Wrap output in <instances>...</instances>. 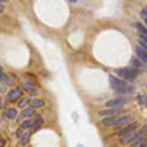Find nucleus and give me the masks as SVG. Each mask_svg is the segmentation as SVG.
<instances>
[{"label":"nucleus","instance_id":"bb28decb","mask_svg":"<svg viewBox=\"0 0 147 147\" xmlns=\"http://www.w3.org/2000/svg\"><path fill=\"white\" fill-rule=\"evenodd\" d=\"M5 11V6H3V3H0V14H2Z\"/></svg>","mask_w":147,"mask_h":147},{"label":"nucleus","instance_id":"20e7f679","mask_svg":"<svg viewBox=\"0 0 147 147\" xmlns=\"http://www.w3.org/2000/svg\"><path fill=\"white\" fill-rule=\"evenodd\" d=\"M138 127H140V123H136V121H133V123H127V124H124V126H121V127L118 129L117 135H119V136L129 135V133H132V132L138 130Z\"/></svg>","mask_w":147,"mask_h":147},{"label":"nucleus","instance_id":"aec40b11","mask_svg":"<svg viewBox=\"0 0 147 147\" xmlns=\"http://www.w3.org/2000/svg\"><path fill=\"white\" fill-rule=\"evenodd\" d=\"M132 147H146V142H144V140H140L136 142H132Z\"/></svg>","mask_w":147,"mask_h":147},{"label":"nucleus","instance_id":"4468645a","mask_svg":"<svg viewBox=\"0 0 147 147\" xmlns=\"http://www.w3.org/2000/svg\"><path fill=\"white\" fill-rule=\"evenodd\" d=\"M29 104H31V107H43L45 106V101L43 100H40V98H32L29 100Z\"/></svg>","mask_w":147,"mask_h":147},{"label":"nucleus","instance_id":"393cba45","mask_svg":"<svg viewBox=\"0 0 147 147\" xmlns=\"http://www.w3.org/2000/svg\"><path fill=\"white\" fill-rule=\"evenodd\" d=\"M141 18H142V20H146V18H147V14H146V9H142V11H141Z\"/></svg>","mask_w":147,"mask_h":147},{"label":"nucleus","instance_id":"c756f323","mask_svg":"<svg viewBox=\"0 0 147 147\" xmlns=\"http://www.w3.org/2000/svg\"><path fill=\"white\" fill-rule=\"evenodd\" d=\"M69 2H74V3H75V2H77V0H69Z\"/></svg>","mask_w":147,"mask_h":147},{"label":"nucleus","instance_id":"f257e3e1","mask_svg":"<svg viewBox=\"0 0 147 147\" xmlns=\"http://www.w3.org/2000/svg\"><path fill=\"white\" fill-rule=\"evenodd\" d=\"M132 119H133V117H132V115H127V113H124V115H113V117L103 118L101 124H103L104 127H117V129H119L121 126H124V124L132 123Z\"/></svg>","mask_w":147,"mask_h":147},{"label":"nucleus","instance_id":"9b49d317","mask_svg":"<svg viewBox=\"0 0 147 147\" xmlns=\"http://www.w3.org/2000/svg\"><path fill=\"white\" fill-rule=\"evenodd\" d=\"M109 83H110V86H112L113 89H117V87L123 86V84H126V83H124V81H121V80H119V78L113 77V75H109Z\"/></svg>","mask_w":147,"mask_h":147},{"label":"nucleus","instance_id":"a211bd4d","mask_svg":"<svg viewBox=\"0 0 147 147\" xmlns=\"http://www.w3.org/2000/svg\"><path fill=\"white\" fill-rule=\"evenodd\" d=\"M144 64H146V63H142L141 60H138V58H132V66H135V69H141V67H144Z\"/></svg>","mask_w":147,"mask_h":147},{"label":"nucleus","instance_id":"f8f14e48","mask_svg":"<svg viewBox=\"0 0 147 147\" xmlns=\"http://www.w3.org/2000/svg\"><path fill=\"white\" fill-rule=\"evenodd\" d=\"M136 55L140 57V60L142 63H146L147 61V51L146 49H142L141 46H136Z\"/></svg>","mask_w":147,"mask_h":147},{"label":"nucleus","instance_id":"9d476101","mask_svg":"<svg viewBox=\"0 0 147 147\" xmlns=\"http://www.w3.org/2000/svg\"><path fill=\"white\" fill-rule=\"evenodd\" d=\"M0 83H3L5 86H14V78L8 77L2 67H0Z\"/></svg>","mask_w":147,"mask_h":147},{"label":"nucleus","instance_id":"ddd939ff","mask_svg":"<svg viewBox=\"0 0 147 147\" xmlns=\"http://www.w3.org/2000/svg\"><path fill=\"white\" fill-rule=\"evenodd\" d=\"M43 123H45V119L41 118V117H35V119L32 121L31 129H32V130H37V129H40L41 126H43Z\"/></svg>","mask_w":147,"mask_h":147},{"label":"nucleus","instance_id":"cd10ccee","mask_svg":"<svg viewBox=\"0 0 147 147\" xmlns=\"http://www.w3.org/2000/svg\"><path fill=\"white\" fill-rule=\"evenodd\" d=\"M3 106V100H2V96H0V107Z\"/></svg>","mask_w":147,"mask_h":147},{"label":"nucleus","instance_id":"1a4fd4ad","mask_svg":"<svg viewBox=\"0 0 147 147\" xmlns=\"http://www.w3.org/2000/svg\"><path fill=\"white\" fill-rule=\"evenodd\" d=\"M22 98V89L20 87H14V89H11L8 92V100L9 101H17Z\"/></svg>","mask_w":147,"mask_h":147},{"label":"nucleus","instance_id":"6e6552de","mask_svg":"<svg viewBox=\"0 0 147 147\" xmlns=\"http://www.w3.org/2000/svg\"><path fill=\"white\" fill-rule=\"evenodd\" d=\"M22 86H23V89H25L29 95H37V94H38V89H37V86L32 81H23Z\"/></svg>","mask_w":147,"mask_h":147},{"label":"nucleus","instance_id":"5701e85b","mask_svg":"<svg viewBox=\"0 0 147 147\" xmlns=\"http://www.w3.org/2000/svg\"><path fill=\"white\" fill-rule=\"evenodd\" d=\"M29 103V100L28 98H23V100H20V107H26V104Z\"/></svg>","mask_w":147,"mask_h":147},{"label":"nucleus","instance_id":"4be33fe9","mask_svg":"<svg viewBox=\"0 0 147 147\" xmlns=\"http://www.w3.org/2000/svg\"><path fill=\"white\" fill-rule=\"evenodd\" d=\"M138 101H140V104L144 106L146 104V95H138Z\"/></svg>","mask_w":147,"mask_h":147},{"label":"nucleus","instance_id":"c85d7f7f","mask_svg":"<svg viewBox=\"0 0 147 147\" xmlns=\"http://www.w3.org/2000/svg\"><path fill=\"white\" fill-rule=\"evenodd\" d=\"M5 2H9V0H0V3H5Z\"/></svg>","mask_w":147,"mask_h":147},{"label":"nucleus","instance_id":"7ed1b4c3","mask_svg":"<svg viewBox=\"0 0 147 147\" xmlns=\"http://www.w3.org/2000/svg\"><path fill=\"white\" fill-rule=\"evenodd\" d=\"M115 74L118 77L124 78V80L130 81V80H136L138 75H140V71L135 67H118V69H115Z\"/></svg>","mask_w":147,"mask_h":147},{"label":"nucleus","instance_id":"423d86ee","mask_svg":"<svg viewBox=\"0 0 147 147\" xmlns=\"http://www.w3.org/2000/svg\"><path fill=\"white\" fill-rule=\"evenodd\" d=\"M130 100H132L130 96H119V98H115V100H109L107 107H123V106H126Z\"/></svg>","mask_w":147,"mask_h":147},{"label":"nucleus","instance_id":"b1692460","mask_svg":"<svg viewBox=\"0 0 147 147\" xmlns=\"http://www.w3.org/2000/svg\"><path fill=\"white\" fill-rule=\"evenodd\" d=\"M3 92H6V86L3 83H0V94H3Z\"/></svg>","mask_w":147,"mask_h":147},{"label":"nucleus","instance_id":"dca6fc26","mask_svg":"<svg viewBox=\"0 0 147 147\" xmlns=\"http://www.w3.org/2000/svg\"><path fill=\"white\" fill-rule=\"evenodd\" d=\"M34 115H35V109L34 107H25V110H23V117L25 118L34 117Z\"/></svg>","mask_w":147,"mask_h":147},{"label":"nucleus","instance_id":"6ab92c4d","mask_svg":"<svg viewBox=\"0 0 147 147\" xmlns=\"http://www.w3.org/2000/svg\"><path fill=\"white\" fill-rule=\"evenodd\" d=\"M135 28L138 31H140V34H144V35H147V29H146V26L142 25V23H135Z\"/></svg>","mask_w":147,"mask_h":147},{"label":"nucleus","instance_id":"2eb2a0df","mask_svg":"<svg viewBox=\"0 0 147 147\" xmlns=\"http://www.w3.org/2000/svg\"><path fill=\"white\" fill-rule=\"evenodd\" d=\"M5 117L9 118V119H16V118H17V109H14V107L6 109V112H5Z\"/></svg>","mask_w":147,"mask_h":147},{"label":"nucleus","instance_id":"a878e982","mask_svg":"<svg viewBox=\"0 0 147 147\" xmlns=\"http://www.w3.org/2000/svg\"><path fill=\"white\" fill-rule=\"evenodd\" d=\"M23 130H25V129H23V127H20V129H17V136H22V133H23Z\"/></svg>","mask_w":147,"mask_h":147},{"label":"nucleus","instance_id":"39448f33","mask_svg":"<svg viewBox=\"0 0 147 147\" xmlns=\"http://www.w3.org/2000/svg\"><path fill=\"white\" fill-rule=\"evenodd\" d=\"M126 113V110H124L123 107H109L106 110H101V112L98 113L101 118H106V117H113V115H124Z\"/></svg>","mask_w":147,"mask_h":147},{"label":"nucleus","instance_id":"f3484780","mask_svg":"<svg viewBox=\"0 0 147 147\" xmlns=\"http://www.w3.org/2000/svg\"><path fill=\"white\" fill-rule=\"evenodd\" d=\"M29 138H31V133L29 132H26L25 135H22L20 136V146H26L28 142H29Z\"/></svg>","mask_w":147,"mask_h":147},{"label":"nucleus","instance_id":"f03ea898","mask_svg":"<svg viewBox=\"0 0 147 147\" xmlns=\"http://www.w3.org/2000/svg\"><path fill=\"white\" fill-rule=\"evenodd\" d=\"M144 135H146V126L141 127V130H135V132L129 133V135L121 136L119 142H121V144H132V142H136V141H140V140H144Z\"/></svg>","mask_w":147,"mask_h":147},{"label":"nucleus","instance_id":"412c9836","mask_svg":"<svg viewBox=\"0 0 147 147\" xmlns=\"http://www.w3.org/2000/svg\"><path fill=\"white\" fill-rule=\"evenodd\" d=\"M31 126H32V121H31V119H25V121L22 123V127H23V129H29Z\"/></svg>","mask_w":147,"mask_h":147},{"label":"nucleus","instance_id":"0eeeda50","mask_svg":"<svg viewBox=\"0 0 147 147\" xmlns=\"http://www.w3.org/2000/svg\"><path fill=\"white\" fill-rule=\"evenodd\" d=\"M115 90H117V94H123L124 96H129V95L135 94V87H133V86H127V84L119 86V87H117Z\"/></svg>","mask_w":147,"mask_h":147}]
</instances>
